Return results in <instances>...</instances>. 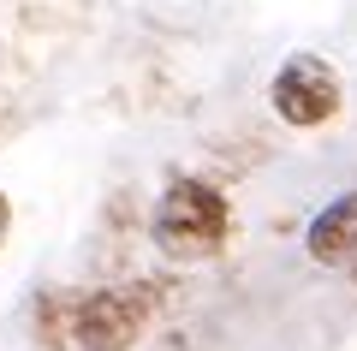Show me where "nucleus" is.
<instances>
[{"label":"nucleus","mask_w":357,"mask_h":351,"mask_svg":"<svg viewBox=\"0 0 357 351\" xmlns=\"http://www.w3.org/2000/svg\"><path fill=\"white\" fill-rule=\"evenodd\" d=\"M232 232V202L208 179H173L149 214V239L173 262H208Z\"/></svg>","instance_id":"obj_1"},{"label":"nucleus","mask_w":357,"mask_h":351,"mask_svg":"<svg viewBox=\"0 0 357 351\" xmlns=\"http://www.w3.org/2000/svg\"><path fill=\"white\" fill-rule=\"evenodd\" d=\"M149 322V292L137 286H102L72 304V339L84 351H131Z\"/></svg>","instance_id":"obj_2"},{"label":"nucleus","mask_w":357,"mask_h":351,"mask_svg":"<svg viewBox=\"0 0 357 351\" xmlns=\"http://www.w3.org/2000/svg\"><path fill=\"white\" fill-rule=\"evenodd\" d=\"M268 101L280 113L286 126L310 131V126H328L333 113H340V72H333L321 54H292V60L274 72L268 84Z\"/></svg>","instance_id":"obj_3"},{"label":"nucleus","mask_w":357,"mask_h":351,"mask_svg":"<svg viewBox=\"0 0 357 351\" xmlns=\"http://www.w3.org/2000/svg\"><path fill=\"white\" fill-rule=\"evenodd\" d=\"M304 251H310V262H321V268L357 262V191L333 197L328 209L304 226Z\"/></svg>","instance_id":"obj_4"},{"label":"nucleus","mask_w":357,"mask_h":351,"mask_svg":"<svg viewBox=\"0 0 357 351\" xmlns=\"http://www.w3.org/2000/svg\"><path fill=\"white\" fill-rule=\"evenodd\" d=\"M6 232H13V202H6V191H0V244H6Z\"/></svg>","instance_id":"obj_5"}]
</instances>
